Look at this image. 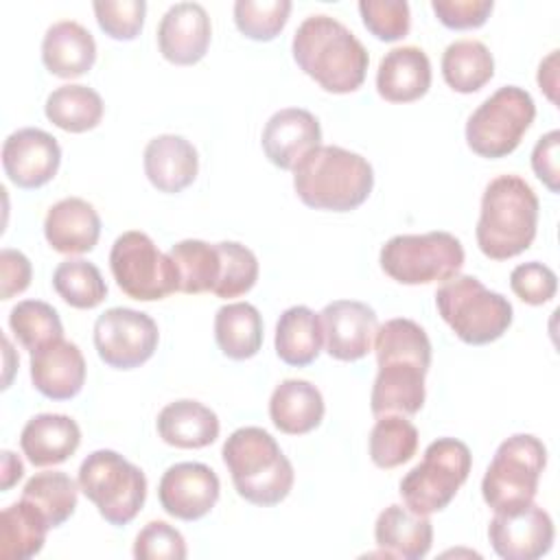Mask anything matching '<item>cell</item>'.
Returning a JSON list of instances; mask_svg holds the SVG:
<instances>
[{
  "mask_svg": "<svg viewBox=\"0 0 560 560\" xmlns=\"http://www.w3.org/2000/svg\"><path fill=\"white\" fill-rule=\"evenodd\" d=\"M31 381L50 400L74 398L85 383V359L79 346L61 337L31 352Z\"/></svg>",
  "mask_w": 560,
  "mask_h": 560,
  "instance_id": "cell-20",
  "label": "cell"
},
{
  "mask_svg": "<svg viewBox=\"0 0 560 560\" xmlns=\"http://www.w3.org/2000/svg\"><path fill=\"white\" fill-rule=\"evenodd\" d=\"M553 521L534 501L514 510L494 512L488 538L494 553L503 560H536L553 545Z\"/></svg>",
  "mask_w": 560,
  "mask_h": 560,
  "instance_id": "cell-14",
  "label": "cell"
},
{
  "mask_svg": "<svg viewBox=\"0 0 560 560\" xmlns=\"http://www.w3.org/2000/svg\"><path fill=\"white\" fill-rule=\"evenodd\" d=\"M79 488L114 527L131 523L147 499L144 472L120 453L101 448L79 466Z\"/></svg>",
  "mask_w": 560,
  "mask_h": 560,
  "instance_id": "cell-7",
  "label": "cell"
},
{
  "mask_svg": "<svg viewBox=\"0 0 560 560\" xmlns=\"http://www.w3.org/2000/svg\"><path fill=\"white\" fill-rule=\"evenodd\" d=\"M558 151H560V131L553 129L545 133L534 151H532V168L536 177L551 190L560 192V166H558Z\"/></svg>",
  "mask_w": 560,
  "mask_h": 560,
  "instance_id": "cell-47",
  "label": "cell"
},
{
  "mask_svg": "<svg viewBox=\"0 0 560 560\" xmlns=\"http://www.w3.org/2000/svg\"><path fill=\"white\" fill-rule=\"evenodd\" d=\"M158 433L160 438L175 448H203L219 438V418L217 413L201 405L199 400L182 398L168 402L158 413Z\"/></svg>",
  "mask_w": 560,
  "mask_h": 560,
  "instance_id": "cell-28",
  "label": "cell"
},
{
  "mask_svg": "<svg viewBox=\"0 0 560 560\" xmlns=\"http://www.w3.org/2000/svg\"><path fill=\"white\" fill-rule=\"evenodd\" d=\"M22 475H24V466H22L20 457L11 451H2V472H0L2 483H0V488L7 492L13 483H18L22 479Z\"/></svg>",
  "mask_w": 560,
  "mask_h": 560,
  "instance_id": "cell-49",
  "label": "cell"
},
{
  "mask_svg": "<svg viewBox=\"0 0 560 560\" xmlns=\"http://www.w3.org/2000/svg\"><path fill=\"white\" fill-rule=\"evenodd\" d=\"M44 236L59 254H88L98 243L101 217L85 199L66 197L48 208Z\"/></svg>",
  "mask_w": 560,
  "mask_h": 560,
  "instance_id": "cell-21",
  "label": "cell"
},
{
  "mask_svg": "<svg viewBox=\"0 0 560 560\" xmlns=\"http://www.w3.org/2000/svg\"><path fill=\"white\" fill-rule=\"evenodd\" d=\"M372 164L343 147L319 144L293 168V188L304 206L330 212H350L372 192Z\"/></svg>",
  "mask_w": 560,
  "mask_h": 560,
  "instance_id": "cell-3",
  "label": "cell"
},
{
  "mask_svg": "<svg viewBox=\"0 0 560 560\" xmlns=\"http://www.w3.org/2000/svg\"><path fill=\"white\" fill-rule=\"evenodd\" d=\"M33 276L31 260L11 247H4L0 252V298L11 300L13 295L28 289Z\"/></svg>",
  "mask_w": 560,
  "mask_h": 560,
  "instance_id": "cell-46",
  "label": "cell"
},
{
  "mask_svg": "<svg viewBox=\"0 0 560 560\" xmlns=\"http://www.w3.org/2000/svg\"><path fill=\"white\" fill-rule=\"evenodd\" d=\"M9 328L28 352L39 350L42 346L61 339L63 326L59 313L42 300H22L9 313Z\"/></svg>",
  "mask_w": 560,
  "mask_h": 560,
  "instance_id": "cell-38",
  "label": "cell"
},
{
  "mask_svg": "<svg viewBox=\"0 0 560 560\" xmlns=\"http://www.w3.org/2000/svg\"><path fill=\"white\" fill-rule=\"evenodd\" d=\"M326 352L337 361H359L372 346L378 317L372 306L359 300H335L319 313Z\"/></svg>",
  "mask_w": 560,
  "mask_h": 560,
  "instance_id": "cell-17",
  "label": "cell"
},
{
  "mask_svg": "<svg viewBox=\"0 0 560 560\" xmlns=\"http://www.w3.org/2000/svg\"><path fill=\"white\" fill-rule=\"evenodd\" d=\"M538 197L518 175L494 177L481 195V212L475 228L477 245L490 260H508L536 238Z\"/></svg>",
  "mask_w": 560,
  "mask_h": 560,
  "instance_id": "cell-4",
  "label": "cell"
},
{
  "mask_svg": "<svg viewBox=\"0 0 560 560\" xmlns=\"http://www.w3.org/2000/svg\"><path fill=\"white\" fill-rule=\"evenodd\" d=\"M510 287L518 300L532 306L547 304L556 291H558V276L551 267L529 260L523 265H516L510 273Z\"/></svg>",
  "mask_w": 560,
  "mask_h": 560,
  "instance_id": "cell-44",
  "label": "cell"
},
{
  "mask_svg": "<svg viewBox=\"0 0 560 560\" xmlns=\"http://www.w3.org/2000/svg\"><path fill=\"white\" fill-rule=\"evenodd\" d=\"M109 269L118 289L131 300L153 302L179 291L177 269L149 234L122 232L109 252Z\"/></svg>",
  "mask_w": 560,
  "mask_h": 560,
  "instance_id": "cell-12",
  "label": "cell"
},
{
  "mask_svg": "<svg viewBox=\"0 0 560 560\" xmlns=\"http://www.w3.org/2000/svg\"><path fill=\"white\" fill-rule=\"evenodd\" d=\"M538 85L547 94L551 103H558L556 88H558V50H551L538 68Z\"/></svg>",
  "mask_w": 560,
  "mask_h": 560,
  "instance_id": "cell-48",
  "label": "cell"
},
{
  "mask_svg": "<svg viewBox=\"0 0 560 560\" xmlns=\"http://www.w3.org/2000/svg\"><path fill=\"white\" fill-rule=\"evenodd\" d=\"M175 269L177 282L182 293H206L212 291L219 273H221V258L217 243L210 245L199 238H186L171 247L168 252Z\"/></svg>",
  "mask_w": 560,
  "mask_h": 560,
  "instance_id": "cell-34",
  "label": "cell"
},
{
  "mask_svg": "<svg viewBox=\"0 0 560 560\" xmlns=\"http://www.w3.org/2000/svg\"><path fill=\"white\" fill-rule=\"evenodd\" d=\"M291 50L298 68L326 92L350 94L365 81L368 50L337 18L324 13L304 18Z\"/></svg>",
  "mask_w": 560,
  "mask_h": 560,
  "instance_id": "cell-2",
  "label": "cell"
},
{
  "mask_svg": "<svg viewBox=\"0 0 560 560\" xmlns=\"http://www.w3.org/2000/svg\"><path fill=\"white\" fill-rule=\"evenodd\" d=\"M470 448L455 438H438L424 448V457L400 479L402 503L416 514L444 510L468 479Z\"/></svg>",
  "mask_w": 560,
  "mask_h": 560,
  "instance_id": "cell-8",
  "label": "cell"
},
{
  "mask_svg": "<svg viewBox=\"0 0 560 560\" xmlns=\"http://www.w3.org/2000/svg\"><path fill=\"white\" fill-rule=\"evenodd\" d=\"M214 339L228 359L245 361L262 346V317L249 302L223 304L214 315Z\"/></svg>",
  "mask_w": 560,
  "mask_h": 560,
  "instance_id": "cell-30",
  "label": "cell"
},
{
  "mask_svg": "<svg viewBox=\"0 0 560 560\" xmlns=\"http://www.w3.org/2000/svg\"><path fill=\"white\" fill-rule=\"evenodd\" d=\"M81 444L79 424L66 413H37L33 416L22 433L20 448L33 466H57L63 464Z\"/></svg>",
  "mask_w": 560,
  "mask_h": 560,
  "instance_id": "cell-24",
  "label": "cell"
},
{
  "mask_svg": "<svg viewBox=\"0 0 560 560\" xmlns=\"http://www.w3.org/2000/svg\"><path fill=\"white\" fill-rule=\"evenodd\" d=\"M440 317L468 346H486L503 337L514 308L508 298L483 287L475 276H453L435 293Z\"/></svg>",
  "mask_w": 560,
  "mask_h": 560,
  "instance_id": "cell-6",
  "label": "cell"
},
{
  "mask_svg": "<svg viewBox=\"0 0 560 560\" xmlns=\"http://www.w3.org/2000/svg\"><path fill=\"white\" fill-rule=\"evenodd\" d=\"M431 9L438 20L453 31L479 28L490 18L492 0H431Z\"/></svg>",
  "mask_w": 560,
  "mask_h": 560,
  "instance_id": "cell-45",
  "label": "cell"
},
{
  "mask_svg": "<svg viewBox=\"0 0 560 560\" xmlns=\"http://www.w3.org/2000/svg\"><path fill=\"white\" fill-rule=\"evenodd\" d=\"M42 61L50 74L77 79L94 66L96 42L92 33L74 20L55 22L42 39Z\"/></svg>",
  "mask_w": 560,
  "mask_h": 560,
  "instance_id": "cell-26",
  "label": "cell"
},
{
  "mask_svg": "<svg viewBox=\"0 0 560 560\" xmlns=\"http://www.w3.org/2000/svg\"><path fill=\"white\" fill-rule=\"evenodd\" d=\"M291 13L289 0H236L234 24L254 42H271L287 24Z\"/></svg>",
  "mask_w": 560,
  "mask_h": 560,
  "instance_id": "cell-40",
  "label": "cell"
},
{
  "mask_svg": "<svg viewBox=\"0 0 560 560\" xmlns=\"http://www.w3.org/2000/svg\"><path fill=\"white\" fill-rule=\"evenodd\" d=\"M534 118L532 94L518 85H503L468 116L466 144L479 158H505L521 144Z\"/></svg>",
  "mask_w": 560,
  "mask_h": 560,
  "instance_id": "cell-11",
  "label": "cell"
},
{
  "mask_svg": "<svg viewBox=\"0 0 560 560\" xmlns=\"http://www.w3.org/2000/svg\"><path fill=\"white\" fill-rule=\"evenodd\" d=\"M92 7L101 31L112 39L131 42L140 35L147 13L144 0H98Z\"/></svg>",
  "mask_w": 560,
  "mask_h": 560,
  "instance_id": "cell-42",
  "label": "cell"
},
{
  "mask_svg": "<svg viewBox=\"0 0 560 560\" xmlns=\"http://www.w3.org/2000/svg\"><path fill=\"white\" fill-rule=\"evenodd\" d=\"M221 483L217 472L201 462H179L164 470L158 499L162 510L179 521L203 518L219 501Z\"/></svg>",
  "mask_w": 560,
  "mask_h": 560,
  "instance_id": "cell-15",
  "label": "cell"
},
{
  "mask_svg": "<svg viewBox=\"0 0 560 560\" xmlns=\"http://www.w3.org/2000/svg\"><path fill=\"white\" fill-rule=\"evenodd\" d=\"M50 525L44 514L20 499L0 514V556L2 560H28L37 556L46 542Z\"/></svg>",
  "mask_w": 560,
  "mask_h": 560,
  "instance_id": "cell-31",
  "label": "cell"
},
{
  "mask_svg": "<svg viewBox=\"0 0 560 560\" xmlns=\"http://www.w3.org/2000/svg\"><path fill=\"white\" fill-rule=\"evenodd\" d=\"M431 88V61L418 46H398L385 52L376 70V92L389 103H411Z\"/></svg>",
  "mask_w": 560,
  "mask_h": 560,
  "instance_id": "cell-23",
  "label": "cell"
},
{
  "mask_svg": "<svg viewBox=\"0 0 560 560\" xmlns=\"http://www.w3.org/2000/svg\"><path fill=\"white\" fill-rule=\"evenodd\" d=\"M217 249L221 258V273L212 293L223 300L245 295L258 280L256 254L236 241H221L217 243Z\"/></svg>",
  "mask_w": 560,
  "mask_h": 560,
  "instance_id": "cell-39",
  "label": "cell"
},
{
  "mask_svg": "<svg viewBox=\"0 0 560 560\" xmlns=\"http://www.w3.org/2000/svg\"><path fill=\"white\" fill-rule=\"evenodd\" d=\"M142 164L151 186L168 195L188 188L199 173L197 149L175 133H162L149 140Z\"/></svg>",
  "mask_w": 560,
  "mask_h": 560,
  "instance_id": "cell-22",
  "label": "cell"
},
{
  "mask_svg": "<svg viewBox=\"0 0 560 560\" xmlns=\"http://www.w3.org/2000/svg\"><path fill=\"white\" fill-rule=\"evenodd\" d=\"M79 490H81L79 481L74 483L70 475L61 470H48V472H37L26 481L22 490V499L33 503L44 514V518L52 529L63 525L74 514Z\"/></svg>",
  "mask_w": 560,
  "mask_h": 560,
  "instance_id": "cell-35",
  "label": "cell"
},
{
  "mask_svg": "<svg viewBox=\"0 0 560 560\" xmlns=\"http://www.w3.org/2000/svg\"><path fill=\"white\" fill-rule=\"evenodd\" d=\"M138 560H184L188 556L184 536L166 521L147 523L133 542Z\"/></svg>",
  "mask_w": 560,
  "mask_h": 560,
  "instance_id": "cell-43",
  "label": "cell"
},
{
  "mask_svg": "<svg viewBox=\"0 0 560 560\" xmlns=\"http://www.w3.org/2000/svg\"><path fill=\"white\" fill-rule=\"evenodd\" d=\"M160 330L151 315L114 306L94 322V348L101 361L114 370H133L147 363L158 350Z\"/></svg>",
  "mask_w": 560,
  "mask_h": 560,
  "instance_id": "cell-13",
  "label": "cell"
},
{
  "mask_svg": "<svg viewBox=\"0 0 560 560\" xmlns=\"http://www.w3.org/2000/svg\"><path fill=\"white\" fill-rule=\"evenodd\" d=\"M359 13L365 28L381 42H398L411 26V13L405 0H361Z\"/></svg>",
  "mask_w": 560,
  "mask_h": 560,
  "instance_id": "cell-41",
  "label": "cell"
},
{
  "mask_svg": "<svg viewBox=\"0 0 560 560\" xmlns=\"http://www.w3.org/2000/svg\"><path fill=\"white\" fill-rule=\"evenodd\" d=\"M105 105L96 90L81 85V83H68L52 90L46 98L44 114L46 118L70 133H83L94 129L103 118Z\"/></svg>",
  "mask_w": 560,
  "mask_h": 560,
  "instance_id": "cell-32",
  "label": "cell"
},
{
  "mask_svg": "<svg viewBox=\"0 0 560 560\" xmlns=\"http://www.w3.org/2000/svg\"><path fill=\"white\" fill-rule=\"evenodd\" d=\"M370 459L378 468H396L409 462L418 451V429L407 416L387 413L378 416L370 431Z\"/></svg>",
  "mask_w": 560,
  "mask_h": 560,
  "instance_id": "cell-36",
  "label": "cell"
},
{
  "mask_svg": "<svg viewBox=\"0 0 560 560\" xmlns=\"http://www.w3.org/2000/svg\"><path fill=\"white\" fill-rule=\"evenodd\" d=\"M322 392L304 378H287L271 392L269 418L273 427L287 435H304L324 420Z\"/></svg>",
  "mask_w": 560,
  "mask_h": 560,
  "instance_id": "cell-27",
  "label": "cell"
},
{
  "mask_svg": "<svg viewBox=\"0 0 560 560\" xmlns=\"http://www.w3.org/2000/svg\"><path fill=\"white\" fill-rule=\"evenodd\" d=\"M378 372L372 385V413L413 416L424 405V376L431 365V341L420 324L407 317L387 319L374 337Z\"/></svg>",
  "mask_w": 560,
  "mask_h": 560,
  "instance_id": "cell-1",
  "label": "cell"
},
{
  "mask_svg": "<svg viewBox=\"0 0 560 560\" xmlns=\"http://www.w3.org/2000/svg\"><path fill=\"white\" fill-rule=\"evenodd\" d=\"M61 164V149L55 136L37 127H24L7 136L2 144L4 175L18 188H39L48 184Z\"/></svg>",
  "mask_w": 560,
  "mask_h": 560,
  "instance_id": "cell-16",
  "label": "cell"
},
{
  "mask_svg": "<svg viewBox=\"0 0 560 560\" xmlns=\"http://www.w3.org/2000/svg\"><path fill=\"white\" fill-rule=\"evenodd\" d=\"M442 77L459 94L481 90L494 77V59L479 39H457L442 55Z\"/></svg>",
  "mask_w": 560,
  "mask_h": 560,
  "instance_id": "cell-33",
  "label": "cell"
},
{
  "mask_svg": "<svg viewBox=\"0 0 560 560\" xmlns=\"http://www.w3.org/2000/svg\"><path fill=\"white\" fill-rule=\"evenodd\" d=\"M232 483L245 501L271 508L284 501L293 488V466L271 433L260 427H241L221 448Z\"/></svg>",
  "mask_w": 560,
  "mask_h": 560,
  "instance_id": "cell-5",
  "label": "cell"
},
{
  "mask_svg": "<svg viewBox=\"0 0 560 560\" xmlns=\"http://www.w3.org/2000/svg\"><path fill=\"white\" fill-rule=\"evenodd\" d=\"M545 466L547 448L536 435H510L499 444L481 479L483 501L494 512H505L532 503Z\"/></svg>",
  "mask_w": 560,
  "mask_h": 560,
  "instance_id": "cell-10",
  "label": "cell"
},
{
  "mask_svg": "<svg viewBox=\"0 0 560 560\" xmlns=\"http://www.w3.org/2000/svg\"><path fill=\"white\" fill-rule=\"evenodd\" d=\"M374 540L387 558L420 560L433 545V525L429 516L394 503L378 514L374 523Z\"/></svg>",
  "mask_w": 560,
  "mask_h": 560,
  "instance_id": "cell-25",
  "label": "cell"
},
{
  "mask_svg": "<svg viewBox=\"0 0 560 560\" xmlns=\"http://www.w3.org/2000/svg\"><path fill=\"white\" fill-rule=\"evenodd\" d=\"M322 142L319 120L302 107H284L276 112L262 129V151L267 160L282 168L293 171L295 164Z\"/></svg>",
  "mask_w": 560,
  "mask_h": 560,
  "instance_id": "cell-19",
  "label": "cell"
},
{
  "mask_svg": "<svg viewBox=\"0 0 560 560\" xmlns=\"http://www.w3.org/2000/svg\"><path fill=\"white\" fill-rule=\"evenodd\" d=\"M210 18L199 2H177L166 9L158 26V46L166 61L192 66L201 61L210 46Z\"/></svg>",
  "mask_w": 560,
  "mask_h": 560,
  "instance_id": "cell-18",
  "label": "cell"
},
{
  "mask_svg": "<svg viewBox=\"0 0 560 560\" xmlns=\"http://www.w3.org/2000/svg\"><path fill=\"white\" fill-rule=\"evenodd\" d=\"M464 247L451 232L396 234L378 254L381 269L400 284L446 282L464 267Z\"/></svg>",
  "mask_w": 560,
  "mask_h": 560,
  "instance_id": "cell-9",
  "label": "cell"
},
{
  "mask_svg": "<svg viewBox=\"0 0 560 560\" xmlns=\"http://www.w3.org/2000/svg\"><path fill=\"white\" fill-rule=\"evenodd\" d=\"M276 354L280 361L293 368H304L313 363L324 343V332L319 324V315H315L308 306H289L282 311L276 324Z\"/></svg>",
  "mask_w": 560,
  "mask_h": 560,
  "instance_id": "cell-29",
  "label": "cell"
},
{
  "mask_svg": "<svg viewBox=\"0 0 560 560\" xmlns=\"http://www.w3.org/2000/svg\"><path fill=\"white\" fill-rule=\"evenodd\" d=\"M57 295L74 308H94L107 295V284L94 262L83 258H66L52 271Z\"/></svg>",
  "mask_w": 560,
  "mask_h": 560,
  "instance_id": "cell-37",
  "label": "cell"
}]
</instances>
